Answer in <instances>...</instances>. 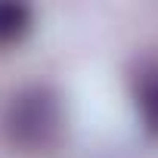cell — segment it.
<instances>
[{
    "mask_svg": "<svg viewBox=\"0 0 158 158\" xmlns=\"http://www.w3.org/2000/svg\"><path fill=\"white\" fill-rule=\"evenodd\" d=\"M133 96H136V112H139V118H143L146 133L158 136V62L143 65V68L136 71Z\"/></svg>",
    "mask_w": 158,
    "mask_h": 158,
    "instance_id": "obj_2",
    "label": "cell"
},
{
    "mask_svg": "<svg viewBox=\"0 0 158 158\" xmlns=\"http://www.w3.org/2000/svg\"><path fill=\"white\" fill-rule=\"evenodd\" d=\"M62 127L59 99L44 87H28L16 93L3 112V133L13 146L25 152L47 149Z\"/></svg>",
    "mask_w": 158,
    "mask_h": 158,
    "instance_id": "obj_1",
    "label": "cell"
},
{
    "mask_svg": "<svg viewBox=\"0 0 158 158\" xmlns=\"http://www.w3.org/2000/svg\"><path fill=\"white\" fill-rule=\"evenodd\" d=\"M31 28V10L25 3H0V47L19 40Z\"/></svg>",
    "mask_w": 158,
    "mask_h": 158,
    "instance_id": "obj_3",
    "label": "cell"
}]
</instances>
